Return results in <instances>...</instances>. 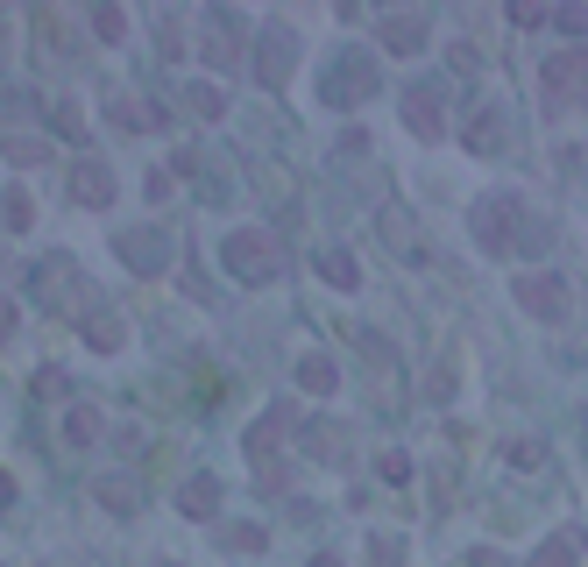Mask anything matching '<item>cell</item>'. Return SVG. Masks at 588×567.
I'll use <instances>...</instances> for the list:
<instances>
[{"label": "cell", "mask_w": 588, "mask_h": 567, "mask_svg": "<svg viewBox=\"0 0 588 567\" xmlns=\"http://www.w3.org/2000/svg\"><path fill=\"white\" fill-rule=\"evenodd\" d=\"M518 220H532L518 192H489V199H475V241H482L489 256H511V241H546V227H518Z\"/></svg>", "instance_id": "cell-1"}, {"label": "cell", "mask_w": 588, "mask_h": 567, "mask_svg": "<svg viewBox=\"0 0 588 567\" xmlns=\"http://www.w3.org/2000/svg\"><path fill=\"white\" fill-rule=\"evenodd\" d=\"M220 256H227V277H241V284H277L284 277V241L270 227H234Z\"/></svg>", "instance_id": "cell-2"}, {"label": "cell", "mask_w": 588, "mask_h": 567, "mask_svg": "<svg viewBox=\"0 0 588 567\" xmlns=\"http://www.w3.org/2000/svg\"><path fill=\"white\" fill-rule=\"evenodd\" d=\"M539 93H546V114L588 107V50H553L539 71Z\"/></svg>", "instance_id": "cell-3"}, {"label": "cell", "mask_w": 588, "mask_h": 567, "mask_svg": "<svg viewBox=\"0 0 588 567\" xmlns=\"http://www.w3.org/2000/svg\"><path fill=\"white\" fill-rule=\"evenodd\" d=\"M376 93V57L369 50H341V64L326 71V107H362Z\"/></svg>", "instance_id": "cell-4"}, {"label": "cell", "mask_w": 588, "mask_h": 567, "mask_svg": "<svg viewBox=\"0 0 588 567\" xmlns=\"http://www.w3.org/2000/svg\"><path fill=\"white\" fill-rule=\"evenodd\" d=\"M511 298H518L532 319H567V305H574L567 277H546V270H532V277H511Z\"/></svg>", "instance_id": "cell-5"}, {"label": "cell", "mask_w": 588, "mask_h": 567, "mask_svg": "<svg viewBox=\"0 0 588 567\" xmlns=\"http://www.w3.org/2000/svg\"><path fill=\"white\" fill-rule=\"evenodd\" d=\"M291 64H298V36H291V29H270V36L256 43V78L277 93L284 78H291Z\"/></svg>", "instance_id": "cell-6"}, {"label": "cell", "mask_w": 588, "mask_h": 567, "mask_svg": "<svg viewBox=\"0 0 588 567\" xmlns=\"http://www.w3.org/2000/svg\"><path fill=\"white\" fill-rule=\"evenodd\" d=\"M404 128L426 135V142L447 135V114H440V93H433V86H411V93H404Z\"/></svg>", "instance_id": "cell-7"}, {"label": "cell", "mask_w": 588, "mask_h": 567, "mask_svg": "<svg viewBox=\"0 0 588 567\" xmlns=\"http://www.w3.org/2000/svg\"><path fill=\"white\" fill-rule=\"evenodd\" d=\"M71 199L78 206H114V171L107 164H78L71 171Z\"/></svg>", "instance_id": "cell-8"}, {"label": "cell", "mask_w": 588, "mask_h": 567, "mask_svg": "<svg viewBox=\"0 0 588 567\" xmlns=\"http://www.w3.org/2000/svg\"><path fill=\"white\" fill-rule=\"evenodd\" d=\"M178 511L185 518H213L220 511V475H192L185 490H178Z\"/></svg>", "instance_id": "cell-9"}, {"label": "cell", "mask_w": 588, "mask_h": 567, "mask_svg": "<svg viewBox=\"0 0 588 567\" xmlns=\"http://www.w3.org/2000/svg\"><path fill=\"white\" fill-rule=\"evenodd\" d=\"M418 43H426V15H383V50L411 57Z\"/></svg>", "instance_id": "cell-10"}, {"label": "cell", "mask_w": 588, "mask_h": 567, "mask_svg": "<svg viewBox=\"0 0 588 567\" xmlns=\"http://www.w3.org/2000/svg\"><path fill=\"white\" fill-rule=\"evenodd\" d=\"M241 50H234V15H206V64H234Z\"/></svg>", "instance_id": "cell-11"}, {"label": "cell", "mask_w": 588, "mask_h": 567, "mask_svg": "<svg viewBox=\"0 0 588 567\" xmlns=\"http://www.w3.org/2000/svg\"><path fill=\"white\" fill-rule=\"evenodd\" d=\"M100 433H107V419L93 412V404H71V412H64V440H71V447H93Z\"/></svg>", "instance_id": "cell-12"}, {"label": "cell", "mask_w": 588, "mask_h": 567, "mask_svg": "<svg viewBox=\"0 0 588 567\" xmlns=\"http://www.w3.org/2000/svg\"><path fill=\"white\" fill-rule=\"evenodd\" d=\"M468 149H475V156L503 149V107H482V114H475V128H468Z\"/></svg>", "instance_id": "cell-13"}, {"label": "cell", "mask_w": 588, "mask_h": 567, "mask_svg": "<svg viewBox=\"0 0 588 567\" xmlns=\"http://www.w3.org/2000/svg\"><path fill=\"white\" fill-rule=\"evenodd\" d=\"M532 567H581V539H574V532H553V539L532 553Z\"/></svg>", "instance_id": "cell-14"}, {"label": "cell", "mask_w": 588, "mask_h": 567, "mask_svg": "<svg viewBox=\"0 0 588 567\" xmlns=\"http://www.w3.org/2000/svg\"><path fill=\"white\" fill-rule=\"evenodd\" d=\"M319 277H326L333 291H355V284H362V270H355L348 249H326V256H319Z\"/></svg>", "instance_id": "cell-15"}, {"label": "cell", "mask_w": 588, "mask_h": 567, "mask_svg": "<svg viewBox=\"0 0 588 567\" xmlns=\"http://www.w3.org/2000/svg\"><path fill=\"white\" fill-rule=\"evenodd\" d=\"M121 341H128V327H121V319H114V312H93V319H86V348H100V355H114Z\"/></svg>", "instance_id": "cell-16"}, {"label": "cell", "mask_w": 588, "mask_h": 567, "mask_svg": "<svg viewBox=\"0 0 588 567\" xmlns=\"http://www.w3.org/2000/svg\"><path fill=\"white\" fill-rule=\"evenodd\" d=\"M0 156L8 164H50V142L43 135H0Z\"/></svg>", "instance_id": "cell-17"}, {"label": "cell", "mask_w": 588, "mask_h": 567, "mask_svg": "<svg viewBox=\"0 0 588 567\" xmlns=\"http://www.w3.org/2000/svg\"><path fill=\"white\" fill-rule=\"evenodd\" d=\"M333 383H341V369H333L326 355H305V362H298V390H312V397H326Z\"/></svg>", "instance_id": "cell-18"}, {"label": "cell", "mask_w": 588, "mask_h": 567, "mask_svg": "<svg viewBox=\"0 0 588 567\" xmlns=\"http://www.w3.org/2000/svg\"><path fill=\"white\" fill-rule=\"evenodd\" d=\"M121 256H128V263H142V270H156L171 249H163V234H121Z\"/></svg>", "instance_id": "cell-19"}, {"label": "cell", "mask_w": 588, "mask_h": 567, "mask_svg": "<svg viewBox=\"0 0 588 567\" xmlns=\"http://www.w3.org/2000/svg\"><path fill=\"white\" fill-rule=\"evenodd\" d=\"M93 497H100V504L114 511V518H128V511H135V482H128V475H107V482H100Z\"/></svg>", "instance_id": "cell-20"}, {"label": "cell", "mask_w": 588, "mask_h": 567, "mask_svg": "<svg viewBox=\"0 0 588 567\" xmlns=\"http://www.w3.org/2000/svg\"><path fill=\"white\" fill-rule=\"evenodd\" d=\"M185 107H192L199 121H220V114H227V93H220V86H192V93H185Z\"/></svg>", "instance_id": "cell-21"}, {"label": "cell", "mask_w": 588, "mask_h": 567, "mask_svg": "<svg viewBox=\"0 0 588 567\" xmlns=\"http://www.w3.org/2000/svg\"><path fill=\"white\" fill-rule=\"evenodd\" d=\"M220 539H227L234 553H263V546H270V532H263V525H227Z\"/></svg>", "instance_id": "cell-22"}, {"label": "cell", "mask_w": 588, "mask_h": 567, "mask_svg": "<svg viewBox=\"0 0 588 567\" xmlns=\"http://www.w3.org/2000/svg\"><path fill=\"white\" fill-rule=\"evenodd\" d=\"M93 36H100V43H121V36H128V15H121V8H93Z\"/></svg>", "instance_id": "cell-23"}, {"label": "cell", "mask_w": 588, "mask_h": 567, "mask_svg": "<svg viewBox=\"0 0 588 567\" xmlns=\"http://www.w3.org/2000/svg\"><path fill=\"white\" fill-rule=\"evenodd\" d=\"M0 213H8V227H29V220H36L29 192H8V199H0Z\"/></svg>", "instance_id": "cell-24"}, {"label": "cell", "mask_w": 588, "mask_h": 567, "mask_svg": "<svg viewBox=\"0 0 588 567\" xmlns=\"http://www.w3.org/2000/svg\"><path fill=\"white\" fill-rule=\"evenodd\" d=\"M511 22H518V29H546L553 15H546V8H511Z\"/></svg>", "instance_id": "cell-25"}, {"label": "cell", "mask_w": 588, "mask_h": 567, "mask_svg": "<svg viewBox=\"0 0 588 567\" xmlns=\"http://www.w3.org/2000/svg\"><path fill=\"white\" fill-rule=\"evenodd\" d=\"M553 29H574V36H581V29H588V8H560V15H553Z\"/></svg>", "instance_id": "cell-26"}, {"label": "cell", "mask_w": 588, "mask_h": 567, "mask_svg": "<svg viewBox=\"0 0 588 567\" xmlns=\"http://www.w3.org/2000/svg\"><path fill=\"white\" fill-rule=\"evenodd\" d=\"M383 482H411V461L404 454H383Z\"/></svg>", "instance_id": "cell-27"}, {"label": "cell", "mask_w": 588, "mask_h": 567, "mask_svg": "<svg viewBox=\"0 0 588 567\" xmlns=\"http://www.w3.org/2000/svg\"><path fill=\"white\" fill-rule=\"evenodd\" d=\"M15 334V298H0V341Z\"/></svg>", "instance_id": "cell-28"}, {"label": "cell", "mask_w": 588, "mask_h": 567, "mask_svg": "<svg viewBox=\"0 0 588 567\" xmlns=\"http://www.w3.org/2000/svg\"><path fill=\"white\" fill-rule=\"evenodd\" d=\"M8 504H15V475H8V468H0V511H8Z\"/></svg>", "instance_id": "cell-29"}, {"label": "cell", "mask_w": 588, "mask_h": 567, "mask_svg": "<svg viewBox=\"0 0 588 567\" xmlns=\"http://www.w3.org/2000/svg\"><path fill=\"white\" fill-rule=\"evenodd\" d=\"M312 567H341V560H333V553H326V560H312Z\"/></svg>", "instance_id": "cell-30"}]
</instances>
